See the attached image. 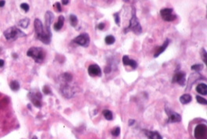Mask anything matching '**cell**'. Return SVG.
Wrapping results in <instances>:
<instances>
[{
	"label": "cell",
	"mask_w": 207,
	"mask_h": 139,
	"mask_svg": "<svg viewBox=\"0 0 207 139\" xmlns=\"http://www.w3.org/2000/svg\"><path fill=\"white\" fill-rule=\"evenodd\" d=\"M130 60V57H129L128 55H124V56L122 57V62H123V63H124V65L127 66Z\"/></svg>",
	"instance_id": "cell-33"
},
{
	"label": "cell",
	"mask_w": 207,
	"mask_h": 139,
	"mask_svg": "<svg viewBox=\"0 0 207 139\" xmlns=\"http://www.w3.org/2000/svg\"><path fill=\"white\" fill-rule=\"evenodd\" d=\"M202 68H203L202 64H195V65L191 66V70H193V71H199L202 70Z\"/></svg>",
	"instance_id": "cell-27"
},
{
	"label": "cell",
	"mask_w": 207,
	"mask_h": 139,
	"mask_svg": "<svg viewBox=\"0 0 207 139\" xmlns=\"http://www.w3.org/2000/svg\"><path fill=\"white\" fill-rule=\"evenodd\" d=\"M19 25H20V27H22V28H27L28 27V26L30 24V21L28 18H25V19H23V20H21V21H19Z\"/></svg>",
	"instance_id": "cell-20"
},
{
	"label": "cell",
	"mask_w": 207,
	"mask_h": 139,
	"mask_svg": "<svg viewBox=\"0 0 207 139\" xmlns=\"http://www.w3.org/2000/svg\"><path fill=\"white\" fill-rule=\"evenodd\" d=\"M4 63H5V62L3 60H0V67H3L4 66Z\"/></svg>",
	"instance_id": "cell-39"
},
{
	"label": "cell",
	"mask_w": 207,
	"mask_h": 139,
	"mask_svg": "<svg viewBox=\"0 0 207 139\" xmlns=\"http://www.w3.org/2000/svg\"><path fill=\"white\" fill-rule=\"evenodd\" d=\"M5 5V1L4 0H0V7H3Z\"/></svg>",
	"instance_id": "cell-38"
},
{
	"label": "cell",
	"mask_w": 207,
	"mask_h": 139,
	"mask_svg": "<svg viewBox=\"0 0 207 139\" xmlns=\"http://www.w3.org/2000/svg\"><path fill=\"white\" fill-rule=\"evenodd\" d=\"M191 100H192V98L189 94H184L180 97V102L184 105L188 104L189 102H191Z\"/></svg>",
	"instance_id": "cell-18"
},
{
	"label": "cell",
	"mask_w": 207,
	"mask_h": 139,
	"mask_svg": "<svg viewBox=\"0 0 207 139\" xmlns=\"http://www.w3.org/2000/svg\"><path fill=\"white\" fill-rule=\"evenodd\" d=\"M70 23L72 27H76L78 24V18L77 16L74 15V14H71L70 15Z\"/></svg>",
	"instance_id": "cell-21"
},
{
	"label": "cell",
	"mask_w": 207,
	"mask_h": 139,
	"mask_svg": "<svg viewBox=\"0 0 207 139\" xmlns=\"http://www.w3.org/2000/svg\"><path fill=\"white\" fill-rule=\"evenodd\" d=\"M103 115L105 117V119L108 120V121H112V119H113V113H112V111L108 110H104Z\"/></svg>",
	"instance_id": "cell-19"
},
{
	"label": "cell",
	"mask_w": 207,
	"mask_h": 139,
	"mask_svg": "<svg viewBox=\"0 0 207 139\" xmlns=\"http://www.w3.org/2000/svg\"><path fill=\"white\" fill-rule=\"evenodd\" d=\"M115 42V38L113 35H108L105 38V43L107 45H112L114 44Z\"/></svg>",
	"instance_id": "cell-22"
},
{
	"label": "cell",
	"mask_w": 207,
	"mask_h": 139,
	"mask_svg": "<svg viewBox=\"0 0 207 139\" xmlns=\"http://www.w3.org/2000/svg\"><path fill=\"white\" fill-rule=\"evenodd\" d=\"M114 17H115V22L117 25H119L120 24V17H119V13H115L114 14Z\"/></svg>",
	"instance_id": "cell-31"
},
{
	"label": "cell",
	"mask_w": 207,
	"mask_h": 139,
	"mask_svg": "<svg viewBox=\"0 0 207 139\" xmlns=\"http://www.w3.org/2000/svg\"><path fill=\"white\" fill-rule=\"evenodd\" d=\"M64 16L61 15V16L58 17L57 22V23H55V24H54L53 28H54V30H55V31H60V30H61V29L63 27V26H64Z\"/></svg>",
	"instance_id": "cell-15"
},
{
	"label": "cell",
	"mask_w": 207,
	"mask_h": 139,
	"mask_svg": "<svg viewBox=\"0 0 207 139\" xmlns=\"http://www.w3.org/2000/svg\"><path fill=\"white\" fill-rule=\"evenodd\" d=\"M27 55H28L29 57H32L38 63H42L45 59V52L42 48L39 47L31 48L28 51Z\"/></svg>",
	"instance_id": "cell-3"
},
{
	"label": "cell",
	"mask_w": 207,
	"mask_h": 139,
	"mask_svg": "<svg viewBox=\"0 0 207 139\" xmlns=\"http://www.w3.org/2000/svg\"><path fill=\"white\" fill-rule=\"evenodd\" d=\"M43 92H44L46 94H49L51 93V91L50 89L49 88V87L44 86L43 87Z\"/></svg>",
	"instance_id": "cell-34"
},
{
	"label": "cell",
	"mask_w": 207,
	"mask_h": 139,
	"mask_svg": "<svg viewBox=\"0 0 207 139\" xmlns=\"http://www.w3.org/2000/svg\"><path fill=\"white\" fill-rule=\"evenodd\" d=\"M170 39H166V41L164 42V43H163V45L161 46V47L159 49L157 50V52H156V53L154 55V56L155 57H158L159 55H160V54H162L163 52H164L165 50L166 49V48L168 47V45H169V44H170Z\"/></svg>",
	"instance_id": "cell-16"
},
{
	"label": "cell",
	"mask_w": 207,
	"mask_h": 139,
	"mask_svg": "<svg viewBox=\"0 0 207 139\" xmlns=\"http://www.w3.org/2000/svg\"><path fill=\"white\" fill-rule=\"evenodd\" d=\"M21 8L22 10H24L25 12H28V11L29 10V5L24 3H21Z\"/></svg>",
	"instance_id": "cell-32"
},
{
	"label": "cell",
	"mask_w": 207,
	"mask_h": 139,
	"mask_svg": "<svg viewBox=\"0 0 207 139\" xmlns=\"http://www.w3.org/2000/svg\"><path fill=\"white\" fill-rule=\"evenodd\" d=\"M160 15L163 21L170 22L173 21L177 18V15L173 13V10L171 8H165L160 10Z\"/></svg>",
	"instance_id": "cell-5"
},
{
	"label": "cell",
	"mask_w": 207,
	"mask_h": 139,
	"mask_svg": "<svg viewBox=\"0 0 207 139\" xmlns=\"http://www.w3.org/2000/svg\"><path fill=\"white\" fill-rule=\"evenodd\" d=\"M28 97L31 99L33 105H35L36 107L39 108L42 105L41 103V99H42V94L39 92L38 91H34V92H30L28 94Z\"/></svg>",
	"instance_id": "cell-8"
},
{
	"label": "cell",
	"mask_w": 207,
	"mask_h": 139,
	"mask_svg": "<svg viewBox=\"0 0 207 139\" xmlns=\"http://www.w3.org/2000/svg\"><path fill=\"white\" fill-rule=\"evenodd\" d=\"M53 19H54V15L53 14V13L50 12V11H47L45 15L46 31L48 33H50V34H52L50 31V25L52 24V22H53Z\"/></svg>",
	"instance_id": "cell-11"
},
{
	"label": "cell",
	"mask_w": 207,
	"mask_h": 139,
	"mask_svg": "<svg viewBox=\"0 0 207 139\" xmlns=\"http://www.w3.org/2000/svg\"><path fill=\"white\" fill-rule=\"evenodd\" d=\"M62 77L65 82H71L72 81V75L69 73H65L62 75Z\"/></svg>",
	"instance_id": "cell-24"
},
{
	"label": "cell",
	"mask_w": 207,
	"mask_h": 139,
	"mask_svg": "<svg viewBox=\"0 0 207 139\" xmlns=\"http://www.w3.org/2000/svg\"><path fill=\"white\" fill-rule=\"evenodd\" d=\"M133 123H135V121H134V120L131 119V120H130V121H129V126H132Z\"/></svg>",
	"instance_id": "cell-36"
},
{
	"label": "cell",
	"mask_w": 207,
	"mask_h": 139,
	"mask_svg": "<svg viewBox=\"0 0 207 139\" xmlns=\"http://www.w3.org/2000/svg\"><path fill=\"white\" fill-rule=\"evenodd\" d=\"M196 100L197 102L200 103V104H202V105H206L207 104L206 99H204V98L201 97V96H199V95H197L196 96Z\"/></svg>",
	"instance_id": "cell-26"
},
{
	"label": "cell",
	"mask_w": 207,
	"mask_h": 139,
	"mask_svg": "<svg viewBox=\"0 0 207 139\" xmlns=\"http://www.w3.org/2000/svg\"><path fill=\"white\" fill-rule=\"evenodd\" d=\"M32 139H38V138H37V137L34 136V137H33V138H32Z\"/></svg>",
	"instance_id": "cell-41"
},
{
	"label": "cell",
	"mask_w": 207,
	"mask_h": 139,
	"mask_svg": "<svg viewBox=\"0 0 207 139\" xmlns=\"http://www.w3.org/2000/svg\"><path fill=\"white\" fill-rule=\"evenodd\" d=\"M144 131L145 135L150 139H162V136H161L159 133L157 132V131H148V130H144Z\"/></svg>",
	"instance_id": "cell-14"
},
{
	"label": "cell",
	"mask_w": 207,
	"mask_h": 139,
	"mask_svg": "<svg viewBox=\"0 0 207 139\" xmlns=\"http://www.w3.org/2000/svg\"><path fill=\"white\" fill-rule=\"evenodd\" d=\"M90 36L86 33L81 34L73 40V42L76 43L77 45H81L82 47H88L90 45Z\"/></svg>",
	"instance_id": "cell-6"
},
{
	"label": "cell",
	"mask_w": 207,
	"mask_h": 139,
	"mask_svg": "<svg viewBox=\"0 0 207 139\" xmlns=\"http://www.w3.org/2000/svg\"><path fill=\"white\" fill-rule=\"evenodd\" d=\"M4 36L6 40L12 41V40L17 39V38L26 36V34L16 27H12L4 31Z\"/></svg>",
	"instance_id": "cell-4"
},
{
	"label": "cell",
	"mask_w": 207,
	"mask_h": 139,
	"mask_svg": "<svg viewBox=\"0 0 207 139\" xmlns=\"http://www.w3.org/2000/svg\"><path fill=\"white\" fill-rule=\"evenodd\" d=\"M166 112L168 115V123H178L181 121V115L174 111L170 110L169 108H166Z\"/></svg>",
	"instance_id": "cell-9"
},
{
	"label": "cell",
	"mask_w": 207,
	"mask_h": 139,
	"mask_svg": "<svg viewBox=\"0 0 207 139\" xmlns=\"http://www.w3.org/2000/svg\"><path fill=\"white\" fill-rule=\"evenodd\" d=\"M127 31H132L136 34H140L142 33V27H141V25L139 22L137 16L136 15V10L134 12V9L133 10L132 17L130 21V25L125 30V33H126Z\"/></svg>",
	"instance_id": "cell-2"
},
{
	"label": "cell",
	"mask_w": 207,
	"mask_h": 139,
	"mask_svg": "<svg viewBox=\"0 0 207 139\" xmlns=\"http://www.w3.org/2000/svg\"><path fill=\"white\" fill-rule=\"evenodd\" d=\"M61 92H62V94H64V97L68 98V99L72 98V96H74L75 94L74 89L72 88V87L69 86V85H67V84H65V85L62 87Z\"/></svg>",
	"instance_id": "cell-13"
},
{
	"label": "cell",
	"mask_w": 207,
	"mask_h": 139,
	"mask_svg": "<svg viewBox=\"0 0 207 139\" xmlns=\"http://www.w3.org/2000/svg\"><path fill=\"white\" fill-rule=\"evenodd\" d=\"M69 3V0H62V4L64 5H68Z\"/></svg>",
	"instance_id": "cell-37"
},
{
	"label": "cell",
	"mask_w": 207,
	"mask_h": 139,
	"mask_svg": "<svg viewBox=\"0 0 207 139\" xmlns=\"http://www.w3.org/2000/svg\"><path fill=\"white\" fill-rule=\"evenodd\" d=\"M202 60L204 61V63L206 65H207V54L206 50L202 49Z\"/></svg>",
	"instance_id": "cell-30"
},
{
	"label": "cell",
	"mask_w": 207,
	"mask_h": 139,
	"mask_svg": "<svg viewBox=\"0 0 207 139\" xmlns=\"http://www.w3.org/2000/svg\"><path fill=\"white\" fill-rule=\"evenodd\" d=\"M125 2H126V3H130V2H133V0H124Z\"/></svg>",
	"instance_id": "cell-40"
},
{
	"label": "cell",
	"mask_w": 207,
	"mask_h": 139,
	"mask_svg": "<svg viewBox=\"0 0 207 139\" xmlns=\"http://www.w3.org/2000/svg\"><path fill=\"white\" fill-rule=\"evenodd\" d=\"M196 91L200 94H207V86L206 84H199L196 88Z\"/></svg>",
	"instance_id": "cell-17"
},
{
	"label": "cell",
	"mask_w": 207,
	"mask_h": 139,
	"mask_svg": "<svg viewBox=\"0 0 207 139\" xmlns=\"http://www.w3.org/2000/svg\"><path fill=\"white\" fill-rule=\"evenodd\" d=\"M88 73L92 77H101L102 74L101 67L97 64H92L88 68Z\"/></svg>",
	"instance_id": "cell-12"
},
{
	"label": "cell",
	"mask_w": 207,
	"mask_h": 139,
	"mask_svg": "<svg viewBox=\"0 0 207 139\" xmlns=\"http://www.w3.org/2000/svg\"><path fill=\"white\" fill-rule=\"evenodd\" d=\"M185 76V74L184 72L179 71L177 73H176L175 75L173 76L172 81L173 83H178L181 86H184L186 84Z\"/></svg>",
	"instance_id": "cell-10"
},
{
	"label": "cell",
	"mask_w": 207,
	"mask_h": 139,
	"mask_svg": "<svg viewBox=\"0 0 207 139\" xmlns=\"http://www.w3.org/2000/svg\"><path fill=\"white\" fill-rule=\"evenodd\" d=\"M10 86L11 89L13 91H15V92L18 91L19 88H20V84H19L18 81H13L10 84Z\"/></svg>",
	"instance_id": "cell-23"
},
{
	"label": "cell",
	"mask_w": 207,
	"mask_h": 139,
	"mask_svg": "<svg viewBox=\"0 0 207 139\" xmlns=\"http://www.w3.org/2000/svg\"><path fill=\"white\" fill-rule=\"evenodd\" d=\"M53 7H54V9L56 10L57 12H61L62 11V7H61V5L60 3H56L54 5H53Z\"/></svg>",
	"instance_id": "cell-29"
},
{
	"label": "cell",
	"mask_w": 207,
	"mask_h": 139,
	"mask_svg": "<svg viewBox=\"0 0 207 139\" xmlns=\"http://www.w3.org/2000/svg\"><path fill=\"white\" fill-rule=\"evenodd\" d=\"M104 27H105V24H104V23H101V24H99L98 25H97V28H98L99 30H103V29L104 28Z\"/></svg>",
	"instance_id": "cell-35"
},
{
	"label": "cell",
	"mask_w": 207,
	"mask_h": 139,
	"mask_svg": "<svg viewBox=\"0 0 207 139\" xmlns=\"http://www.w3.org/2000/svg\"><path fill=\"white\" fill-rule=\"evenodd\" d=\"M194 135L196 139H206V126L204 124L197 125L195 129Z\"/></svg>",
	"instance_id": "cell-7"
},
{
	"label": "cell",
	"mask_w": 207,
	"mask_h": 139,
	"mask_svg": "<svg viewBox=\"0 0 207 139\" xmlns=\"http://www.w3.org/2000/svg\"><path fill=\"white\" fill-rule=\"evenodd\" d=\"M128 65L130 66L133 69H136L137 67V62H136L135 60H130L129 63H128Z\"/></svg>",
	"instance_id": "cell-28"
},
{
	"label": "cell",
	"mask_w": 207,
	"mask_h": 139,
	"mask_svg": "<svg viewBox=\"0 0 207 139\" xmlns=\"http://www.w3.org/2000/svg\"><path fill=\"white\" fill-rule=\"evenodd\" d=\"M34 31L36 34V37L41 42L45 43V44H50L51 41V37L52 34L48 33L46 30H44L43 23L40 21L39 19H35L34 22Z\"/></svg>",
	"instance_id": "cell-1"
},
{
	"label": "cell",
	"mask_w": 207,
	"mask_h": 139,
	"mask_svg": "<svg viewBox=\"0 0 207 139\" xmlns=\"http://www.w3.org/2000/svg\"><path fill=\"white\" fill-rule=\"evenodd\" d=\"M120 132H121V130L119 127H116L112 131V134L114 137H118L120 134Z\"/></svg>",
	"instance_id": "cell-25"
}]
</instances>
